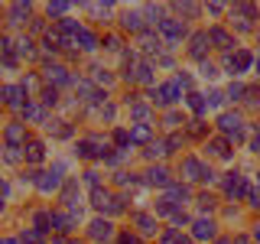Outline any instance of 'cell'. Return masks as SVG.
I'll return each mask as SVG.
<instances>
[{"label":"cell","instance_id":"cell-16","mask_svg":"<svg viewBox=\"0 0 260 244\" xmlns=\"http://www.w3.org/2000/svg\"><path fill=\"white\" fill-rule=\"evenodd\" d=\"M146 182L150 186H169V169L166 166H150L146 169Z\"/></svg>","mask_w":260,"mask_h":244},{"label":"cell","instance_id":"cell-29","mask_svg":"<svg viewBox=\"0 0 260 244\" xmlns=\"http://www.w3.org/2000/svg\"><path fill=\"white\" fill-rule=\"evenodd\" d=\"M16 52L26 55V59H32V55H36V49H32V39H29V36H23L20 43H16Z\"/></svg>","mask_w":260,"mask_h":244},{"label":"cell","instance_id":"cell-56","mask_svg":"<svg viewBox=\"0 0 260 244\" xmlns=\"http://www.w3.org/2000/svg\"><path fill=\"white\" fill-rule=\"evenodd\" d=\"M215 244H234V241H215Z\"/></svg>","mask_w":260,"mask_h":244},{"label":"cell","instance_id":"cell-59","mask_svg":"<svg viewBox=\"0 0 260 244\" xmlns=\"http://www.w3.org/2000/svg\"><path fill=\"white\" fill-rule=\"evenodd\" d=\"M0 208H4V202H0Z\"/></svg>","mask_w":260,"mask_h":244},{"label":"cell","instance_id":"cell-3","mask_svg":"<svg viewBox=\"0 0 260 244\" xmlns=\"http://www.w3.org/2000/svg\"><path fill=\"white\" fill-rule=\"evenodd\" d=\"M159 36L166 39V46H169V49L179 46V39L185 36V23H182V20H176V16H166V20L159 23Z\"/></svg>","mask_w":260,"mask_h":244},{"label":"cell","instance_id":"cell-47","mask_svg":"<svg viewBox=\"0 0 260 244\" xmlns=\"http://www.w3.org/2000/svg\"><path fill=\"white\" fill-rule=\"evenodd\" d=\"M85 182H88V186H94V189H98V173H94V169H91V173H85Z\"/></svg>","mask_w":260,"mask_h":244},{"label":"cell","instance_id":"cell-5","mask_svg":"<svg viewBox=\"0 0 260 244\" xmlns=\"http://www.w3.org/2000/svg\"><path fill=\"white\" fill-rule=\"evenodd\" d=\"M23 98H26V92H23V85H4L0 88V101L7 104V108H16L23 111L26 104H23Z\"/></svg>","mask_w":260,"mask_h":244},{"label":"cell","instance_id":"cell-40","mask_svg":"<svg viewBox=\"0 0 260 244\" xmlns=\"http://www.w3.org/2000/svg\"><path fill=\"white\" fill-rule=\"evenodd\" d=\"M224 98H228V95H221V92H211L205 104H208V108H221V101H224Z\"/></svg>","mask_w":260,"mask_h":244},{"label":"cell","instance_id":"cell-17","mask_svg":"<svg viewBox=\"0 0 260 244\" xmlns=\"http://www.w3.org/2000/svg\"><path fill=\"white\" fill-rule=\"evenodd\" d=\"M23 153H26V160H29V163H43V157H46V146L39 143V140H26Z\"/></svg>","mask_w":260,"mask_h":244},{"label":"cell","instance_id":"cell-54","mask_svg":"<svg viewBox=\"0 0 260 244\" xmlns=\"http://www.w3.org/2000/svg\"><path fill=\"white\" fill-rule=\"evenodd\" d=\"M0 195H7V182H4V179H0Z\"/></svg>","mask_w":260,"mask_h":244},{"label":"cell","instance_id":"cell-37","mask_svg":"<svg viewBox=\"0 0 260 244\" xmlns=\"http://www.w3.org/2000/svg\"><path fill=\"white\" fill-rule=\"evenodd\" d=\"M176 10H179V13H185V16H199L202 7H199V4H176Z\"/></svg>","mask_w":260,"mask_h":244},{"label":"cell","instance_id":"cell-42","mask_svg":"<svg viewBox=\"0 0 260 244\" xmlns=\"http://www.w3.org/2000/svg\"><path fill=\"white\" fill-rule=\"evenodd\" d=\"M156 211H159V215H173V202H169V199H159L156 202Z\"/></svg>","mask_w":260,"mask_h":244},{"label":"cell","instance_id":"cell-13","mask_svg":"<svg viewBox=\"0 0 260 244\" xmlns=\"http://www.w3.org/2000/svg\"><path fill=\"white\" fill-rule=\"evenodd\" d=\"M88 234L98 238V241H101V238H111V234H114V225L108 222V218H94V222L88 225Z\"/></svg>","mask_w":260,"mask_h":244},{"label":"cell","instance_id":"cell-31","mask_svg":"<svg viewBox=\"0 0 260 244\" xmlns=\"http://www.w3.org/2000/svg\"><path fill=\"white\" fill-rule=\"evenodd\" d=\"M130 140H137V143L150 140V127H146V124H137L134 130H130Z\"/></svg>","mask_w":260,"mask_h":244},{"label":"cell","instance_id":"cell-30","mask_svg":"<svg viewBox=\"0 0 260 244\" xmlns=\"http://www.w3.org/2000/svg\"><path fill=\"white\" fill-rule=\"evenodd\" d=\"M39 241H43V231H39V228H29V231L20 234V244H39Z\"/></svg>","mask_w":260,"mask_h":244},{"label":"cell","instance_id":"cell-53","mask_svg":"<svg viewBox=\"0 0 260 244\" xmlns=\"http://www.w3.org/2000/svg\"><path fill=\"white\" fill-rule=\"evenodd\" d=\"M0 244H20L16 238H0Z\"/></svg>","mask_w":260,"mask_h":244},{"label":"cell","instance_id":"cell-38","mask_svg":"<svg viewBox=\"0 0 260 244\" xmlns=\"http://www.w3.org/2000/svg\"><path fill=\"white\" fill-rule=\"evenodd\" d=\"M189 108L202 114V111H205V108H208V104H205V101H202V95H195V92H192V95H189Z\"/></svg>","mask_w":260,"mask_h":244},{"label":"cell","instance_id":"cell-52","mask_svg":"<svg viewBox=\"0 0 260 244\" xmlns=\"http://www.w3.org/2000/svg\"><path fill=\"white\" fill-rule=\"evenodd\" d=\"M234 244H250V238H244V234H238V238H234Z\"/></svg>","mask_w":260,"mask_h":244},{"label":"cell","instance_id":"cell-7","mask_svg":"<svg viewBox=\"0 0 260 244\" xmlns=\"http://www.w3.org/2000/svg\"><path fill=\"white\" fill-rule=\"evenodd\" d=\"M208 39H211L218 49H224V52H231V49L238 52V39H234L231 33H224L221 26H211V29H208Z\"/></svg>","mask_w":260,"mask_h":244},{"label":"cell","instance_id":"cell-12","mask_svg":"<svg viewBox=\"0 0 260 244\" xmlns=\"http://www.w3.org/2000/svg\"><path fill=\"white\" fill-rule=\"evenodd\" d=\"M46 78L49 81H55V85H69V81H75V78H72L69 75V69H65V65H46Z\"/></svg>","mask_w":260,"mask_h":244},{"label":"cell","instance_id":"cell-18","mask_svg":"<svg viewBox=\"0 0 260 244\" xmlns=\"http://www.w3.org/2000/svg\"><path fill=\"white\" fill-rule=\"evenodd\" d=\"M202 169H205V166H202L195 157H185L182 160V176L185 179H202Z\"/></svg>","mask_w":260,"mask_h":244},{"label":"cell","instance_id":"cell-22","mask_svg":"<svg viewBox=\"0 0 260 244\" xmlns=\"http://www.w3.org/2000/svg\"><path fill=\"white\" fill-rule=\"evenodd\" d=\"M140 49H143L146 55H150V52H159V36H153V33H143V36H140Z\"/></svg>","mask_w":260,"mask_h":244},{"label":"cell","instance_id":"cell-34","mask_svg":"<svg viewBox=\"0 0 260 244\" xmlns=\"http://www.w3.org/2000/svg\"><path fill=\"white\" fill-rule=\"evenodd\" d=\"M134 78H140V81H146V85H150V81H153V69H150V62H143L140 69H137V75H134Z\"/></svg>","mask_w":260,"mask_h":244},{"label":"cell","instance_id":"cell-23","mask_svg":"<svg viewBox=\"0 0 260 244\" xmlns=\"http://www.w3.org/2000/svg\"><path fill=\"white\" fill-rule=\"evenodd\" d=\"M23 16H29V4H10V23H26Z\"/></svg>","mask_w":260,"mask_h":244},{"label":"cell","instance_id":"cell-46","mask_svg":"<svg viewBox=\"0 0 260 244\" xmlns=\"http://www.w3.org/2000/svg\"><path fill=\"white\" fill-rule=\"evenodd\" d=\"M94 78H98V81H104V85H108V81H111V75H108V72H104V69H94Z\"/></svg>","mask_w":260,"mask_h":244},{"label":"cell","instance_id":"cell-26","mask_svg":"<svg viewBox=\"0 0 260 244\" xmlns=\"http://www.w3.org/2000/svg\"><path fill=\"white\" fill-rule=\"evenodd\" d=\"M46 127L52 130L55 137H62V140H65V137H72V127H69V120H52V124H46Z\"/></svg>","mask_w":260,"mask_h":244},{"label":"cell","instance_id":"cell-28","mask_svg":"<svg viewBox=\"0 0 260 244\" xmlns=\"http://www.w3.org/2000/svg\"><path fill=\"white\" fill-rule=\"evenodd\" d=\"M185 199H189V189H185V186H169V202H173V205L176 202H185Z\"/></svg>","mask_w":260,"mask_h":244},{"label":"cell","instance_id":"cell-2","mask_svg":"<svg viewBox=\"0 0 260 244\" xmlns=\"http://www.w3.org/2000/svg\"><path fill=\"white\" fill-rule=\"evenodd\" d=\"M179 95H182V88H179V81H166V85H159V88H153L150 92V101L153 104H159V108H166V104H176L179 101Z\"/></svg>","mask_w":260,"mask_h":244},{"label":"cell","instance_id":"cell-33","mask_svg":"<svg viewBox=\"0 0 260 244\" xmlns=\"http://www.w3.org/2000/svg\"><path fill=\"white\" fill-rule=\"evenodd\" d=\"M43 104H46V108L59 104V88H46V92H43Z\"/></svg>","mask_w":260,"mask_h":244},{"label":"cell","instance_id":"cell-39","mask_svg":"<svg viewBox=\"0 0 260 244\" xmlns=\"http://www.w3.org/2000/svg\"><path fill=\"white\" fill-rule=\"evenodd\" d=\"M46 13H49V16H62V13H69V4H49Z\"/></svg>","mask_w":260,"mask_h":244},{"label":"cell","instance_id":"cell-35","mask_svg":"<svg viewBox=\"0 0 260 244\" xmlns=\"http://www.w3.org/2000/svg\"><path fill=\"white\" fill-rule=\"evenodd\" d=\"M244 95H247V88H244L241 81H238V85H231V88H228V98H231V101H241Z\"/></svg>","mask_w":260,"mask_h":244},{"label":"cell","instance_id":"cell-32","mask_svg":"<svg viewBox=\"0 0 260 244\" xmlns=\"http://www.w3.org/2000/svg\"><path fill=\"white\" fill-rule=\"evenodd\" d=\"M127 108H130V114H134V117H137V120H146V117H150V108H146V104H140V101H134V104H127Z\"/></svg>","mask_w":260,"mask_h":244},{"label":"cell","instance_id":"cell-51","mask_svg":"<svg viewBox=\"0 0 260 244\" xmlns=\"http://www.w3.org/2000/svg\"><path fill=\"white\" fill-rule=\"evenodd\" d=\"M250 150H254V153H260V134L254 137V140H250Z\"/></svg>","mask_w":260,"mask_h":244},{"label":"cell","instance_id":"cell-41","mask_svg":"<svg viewBox=\"0 0 260 244\" xmlns=\"http://www.w3.org/2000/svg\"><path fill=\"white\" fill-rule=\"evenodd\" d=\"M202 78H218V69L211 62H202Z\"/></svg>","mask_w":260,"mask_h":244},{"label":"cell","instance_id":"cell-24","mask_svg":"<svg viewBox=\"0 0 260 244\" xmlns=\"http://www.w3.org/2000/svg\"><path fill=\"white\" fill-rule=\"evenodd\" d=\"M78 43H81L85 52H94V49H98V36H94V33H88V29H81L78 33Z\"/></svg>","mask_w":260,"mask_h":244},{"label":"cell","instance_id":"cell-45","mask_svg":"<svg viewBox=\"0 0 260 244\" xmlns=\"http://www.w3.org/2000/svg\"><path fill=\"white\" fill-rule=\"evenodd\" d=\"M173 222L176 225H189V215H185V211H173Z\"/></svg>","mask_w":260,"mask_h":244},{"label":"cell","instance_id":"cell-8","mask_svg":"<svg viewBox=\"0 0 260 244\" xmlns=\"http://www.w3.org/2000/svg\"><path fill=\"white\" fill-rule=\"evenodd\" d=\"M250 65H254V55L244 52V49H238V52L228 55V72H234V75H241V72H247Z\"/></svg>","mask_w":260,"mask_h":244},{"label":"cell","instance_id":"cell-15","mask_svg":"<svg viewBox=\"0 0 260 244\" xmlns=\"http://www.w3.org/2000/svg\"><path fill=\"white\" fill-rule=\"evenodd\" d=\"M120 26L124 29H134V33H140L143 29V16H140V10H124V16H120Z\"/></svg>","mask_w":260,"mask_h":244},{"label":"cell","instance_id":"cell-14","mask_svg":"<svg viewBox=\"0 0 260 244\" xmlns=\"http://www.w3.org/2000/svg\"><path fill=\"white\" fill-rule=\"evenodd\" d=\"M192 238H199V241L215 238V222H211V218H199V222L192 225Z\"/></svg>","mask_w":260,"mask_h":244},{"label":"cell","instance_id":"cell-6","mask_svg":"<svg viewBox=\"0 0 260 244\" xmlns=\"http://www.w3.org/2000/svg\"><path fill=\"white\" fill-rule=\"evenodd\" d=\"M59 186H62V166H55L52 169V173H39L36 176V189L39 192H55V189H59Z\"/></svg>","mask_w":260,"mask_h":244},{"label":"cell","instance_id":"cell-19","mask_svg":"<svg viewBox=\"0 0 260 244\" xmlns=\"http://www.w3.org/2000/svg\"><path fill=\"white\" fill-rule=\"evenodd\" d=\"M52 228L55 231H72V228H75V222H72V215H65V211H52Z\"/></svg>","mask_w":260,"mask_h":244},{"label":"cell","instance_id":"cell-44","mask_svg":"<svg viewBox=\"0 0 260 244\" xmlns=\"http://www.w3.org/2000/svg\"><path fill=\"white\" fill-rule=\"evenodd\" d=\"M247 199H250V205H254V208H260V189H250Z\"/></svg>","mask_w":260,"mask_h":244},{"label":"cell","instance_id":"cell-9","mask_svg":"<svg viewBox=\"0 0 260 244\" xmlns=\"http://www.w3.org/2000/svg\"><path fill=\"white\" fill-rule=\"evenodd\" d=\"M4 140L10 143V150H20V146H26V124H7Z\"/></svg>","mask_w":260,"mask_h":244},{"label":"cell","instance_id":"cell-25","mask_svg":"<svg viewBox=\"0 0 260 244\" xmlns=\"http://www.w3.org/2000/svg\"><path fill=\"white\" fill-rule=\"evenodd\" d=\"M23 117H26V120H36V124H43V120H46V111L39 108V104H26V108H23Z\"/></svg>","mask_w":260,"mask_h":244},{"label":"cell","instance_id":"cell-4","mask_svg":"<svg viewBox=\"0 0 260 244\" xmlns=\"http://www.w3.org/2000/svg\"><path fill=\"white\" fill-rule=\"evenodd\" d=\"M91 205L94 208H101V211H111V215H117L120 208V199H114V192H108V189H101V186H98V189L91 192Z\"/></svg>","mask_w":260,"mask_h":244},{"label":"cell","instance_id":"cell-27","mask_svg":"<svg viewBox=\"0 0 260 244\" xmlns=\"http://www.w3.org/2000/svg\"><path fill=\"white\" fill-rule=\"evenodd\" d=\"M166 153H169V146L162 143V140H156V143H150V146H146V157H150V160H156V157H166Z\"/></svg>","mask_w":260,"mask_h":244},{"label":"cell","instance_id":"cell-20","mask_svg":"<svg viewBox=\"0 0 260 244\" xmlns=\"http://www.w3.org/2000/svg\"><path fill=\"white\" fill-rule=\"evenodd\" d=\"M208 150L215 153V157H221V160H231V143L221 140V137H215V140L208 143Z\"/></svg>","mask_w":260,"mask_h":244},{"label":"cell","instance_id":"cell-21","mask_svg":"<svg viewBox=\"0 0 260 244\" xmlns=\"http://www.w3.org/2000/svg\"><path fill=\"white\" fill-rule=\"evenodd\" d=\"M134 222H137V228H140V234H156V218H153V215H143V211H140Z\"/></svg>","mask_w":260,"mask_h":244},{"label":"cell","instance_id":"cell-11","mask_svg":"<svg viewBox=\"0 0 260 244\" xmlns=\"http://www.w3.org/2000/svg\"><path fill=\"white\" fill-rule=\"evenodd\" d=\"M224 192H228V199H241L244 192H247V182L238 176V173H228V182H224Z\"/></svg>","mask_w":260,"mask_h":244},{"label":"cell","instance_id":"cell-10","mask_svg":"<svg viewBox=\"0 0 260 244\" xmlns=\"http://www.w3.org/2000/svg\"><path fill=\"white\" fill-rule=\"evenodd\" d=\"M208 33H195V36L189 39V55L192 59H199V62H205V55H208Z\"/></svg>","mask_w":260,"mask_h":244},{"label":"cell","instance_id":"cell-36","mask_svg":"<svg viewBox=\"0 0 260 244\" xmlns=\"http://www.w3.org/2000/svg\"><path fill=\"white\" fill-rule=\"evenodd\" d=\"M114 143L117 146H130L134 140H130V130H114Z\"/></svg>","mask_w":260,"mask_h":244},{"label":"cell","instance_id":"cell-48","mask_svg":"<svg viewBox=\"0 0 260 244\" xmlns=\"http://www.w3.org/2000/svg\"><path fill=\"white\" fill-rule=\"evenodd\" d=\"M192 134H195V137H202V134H205V127H202V120H192Z\"/></svg>","mask_w":260,"mask_h":244},{"label":"cell","instance_id":"cell-1","mask_svg":"<svg viewBox=\"0 0 260 244\" xmlns=\"http://www.w3.org/2000/svg\"><path fill=\"white\" fill-rule=\"evenodd\" d=\"M108 140L104 137H81V140L75 143V153L78 157H85V160H91V157H101V160H108L111 153H108Z\"/></svg>","mask_w":260,"mask_h":244},{"label":"cell","instance_id":"cell-55","mask_svg":"<svg viewBox=\"0 0 260 244\" xmlns=\"http://www.w3.org/2000/svg\"><path fill=\"white\" fill-rule=\"evenodd\" d=\"M254 238H257V241H260V228H257V231H254Z\"/></svg>","mask_w":260,"mask_h":244},{"label":"cell","instance_id":"cell-49","mask_svg":"<svg viewBox=\"0 0 260 244\" xmlns=\"http://www.w3.org/2000/svg\"><path fill=\"white\" fill-rule=\"evenodd\" d=\"M166 124L169 127H179V114H166Z\"/></svg>","mask_w":260,"mask_h":244},{"label":"cell","instance_id":"cell-57","mask_svg":"<svg viewBox=\"0 0 260 244\" xmlns=\"http://www.w3.org/2000/svg\"><path fill=\"white\" fill-rule=\"evenodd\" d=\"M254 62H257V69H260V55H257V59H254Z\"/></svg>","mask_w":260,"mask_h":244},{"label":"cell","instance_id":"cell-43","mask_svg":"<svg viewBox=\"0 0 260 244\" xmlns=\"http://www.w3.org/2000/svg\"><path fill=\"white\" fill-rule=\"evenodd\" d=\"M120 244H143V241L137 238V234H130V231H127V234H120Z\"/></svg>","mask_w":260,"mask_h":244},{"label":"cell","instance_id":"cell-50","mask_svg":"<svg viewBox=\"0 0 260 244\" xmlns=\"http://www.w3.org/2000/svg\"><path fill=\"white\" fill-rule=\"evenodd\" d=\"M108 49H120V39L117 36H108Z\"/></svg>","mask_w":260,"mask_h":244},{"label":"cell","instance_id":"cell-58","mask_svg":"<svg viewBox=\"0 0 260 244\" xmlns=\"http://www.w3.org/2000/svg\"><path fill=\"white\" fill-rule=\"evenodd\" d=\"M257 43H260V29H257Z\"/></svg>","mask_w":260,"mask_h":244}]
</instances>
